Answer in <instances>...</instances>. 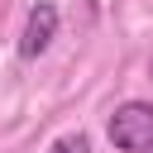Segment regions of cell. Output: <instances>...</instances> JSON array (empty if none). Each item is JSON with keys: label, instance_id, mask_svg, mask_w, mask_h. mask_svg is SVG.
<instances>
[{"label": "cell", "instance_id": "3957f363", "mask_svg": "<svg viewBox=\"0 0 153 153\" xmlns=\"http://www.w3.org/2000/svg\"><path fill=\"white\" fill-rule=\"evenodd\" d=\"M48 153H91V139H86V134H62Z\"/></svg>", "mask_w": 153, "mask_h": 153}, {"label": "cell", "instance_id": "6da1fadb", "mask_svg": "<svg viewBox=\"0 0 153 153\" xmlns=\"http://www.w3.org/2000/svg\"><path fill=\"white\" fill-rule=\"evenodd\" d=\"M110 143L120 153H153V105L148 100H124L110 115Z\"/></svg>", "mask_w": 153, "mask_h": 153}, {"label": "cell", "instance_id": "7a4b0ae2", "mask_svg": "<svg viewBox=\"0 0 153 153\" xmlns=\"http://www.w3.org/2000/svg\"><path fill=\"white\" fill-rule=\"evenodd\" d=\"M53 33H57V5H53V0H38V5L29 10L24 33H19V57H38V53H48Z\"/></svg>", "mask_w": 153, "mask_h": 153}]
</instances>
